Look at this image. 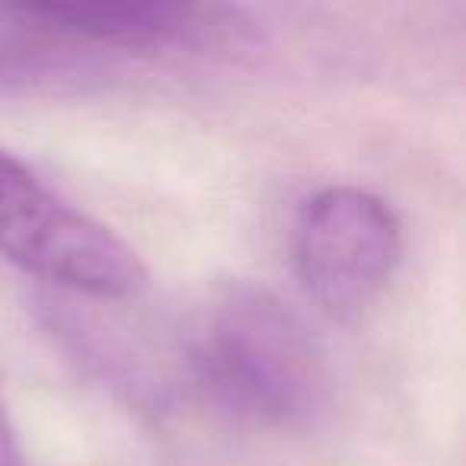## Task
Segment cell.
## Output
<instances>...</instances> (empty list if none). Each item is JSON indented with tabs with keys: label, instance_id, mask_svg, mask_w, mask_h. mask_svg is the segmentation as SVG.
<instances>
[{
	"label": "cell",
	"instance_id": "cell-1",
	"mask_svg": "<svg viewBox=\"0 0 466 466\" xmlns=\"http://www.w3.org/2000/svg\"><path fill=\"white\" fill-rule=\"evenodd\" d=\"M192 368L214 402L268 428L313 421L329 370L307 323L266 285L230 281L201 310Z\"/></svg>",
	"mask_w": 466,
	"mask_h": 466
},
{
	"label": "cell",
	"instance_id": "cell-5",
	"mask_svg": "<svg viewBox=\"0 0 466 466\" xmlns=\"http://www.w3.org/2000/svg\"><path fill=\"white\" fill-rule=\"evenodd\" d=\"M0 466H26V453L20 444V431H16L14 419H10L7 406L0 400Z\"/></svg>",
	"mask_w": 466,
	"mask_h": 466
},
{
	"label": "cell",
	"instance_id": "cell-4",
	"mask_svg": "<svg viewBox=\"0 0 466 466\" xmlns=\"http://www.w3.org/2000/svg\"><path fill=\"white\" fill-rule=\"evenodd\" d=\"M10 10L39 33L128 52L208 48L243 29L240 10L218 4H26Z\"/></svg>",
	"mask_w": 466,
	"mask_h": 466
},
{
	"label": "cell",
	"instance_id": "cell-3",
	"mask_svg": "<svg viewBox=\"0 0 466 466\" xmlns=\"http://www.w3.org/2000/svg\"><path fill=\"white\" fill-rule=\"evenodd\" d=\"M402 247L400 214L361 186L317 188L294 218V272L332 317H355L374 304L400 268Z\"/></svg>",
	"mask_w": 466,
	"mask_h": 466
},
{
	"label": "cell",
	"instance_id": "cell-2",
	"mask_svg": "<svg viewBox=\"0 0 466 466\" xmlns=\"http://www.w3.org/2000/svg\"><path fill=\"white\" fill-rule=\"evenodd\" d=\"M0 256L16 268L99 300H125L147 288L141 253L42 182L0 147Z\"/></svg>",
	"mask_w": 466,
	"mask_h": 466
}]
</instances>
